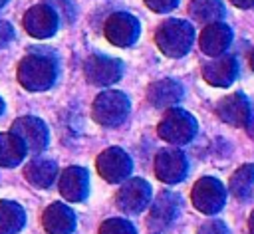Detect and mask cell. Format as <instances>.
Here are the masks:
<instances>
[{"instance_id": "obj_1", "label": "cell", "mask_w": 254, "mask_h": 234, "mask_svg": "<svg viewBox=\"0 0 254 234\" xmlns=\"http://www.w3.org/2000/svg\"><path fill=\"white\" fill-rule=\"evenodd\" d=\"M56 65L50 58L30 54L18 65V79L30 91H42L54 83Z\"/></svg>"}, {"instance_id": "obj_2", "label": "cell", "mask_w": 254, "mask_h": 234, "mask_svg": "<svg viewBox=\"0 0 254 234\" xmlns=\"http://www.w3.org/2000/svg\"><path fill=\"white\" fill-rule=\"evenodd\" d=\"M12 133L18 135L24 141L26 149H30L34 153L42 151L46 147V143H48V131H46L44 123L40 119H36V117H20V119H16L14 125H12Z\"/></svg>"}, {"instance_id": "obj_3", "label": "cell", "mask_w": 254, "mask_h": 234, "mask_svg": "<svg viewBox=\"0 0 254 234\" xmlns=\"http://www.w3.org/2000/svg\"><path fill=\"white\" fill-rule=\"evenodd\" d=\"M58 16L50 6H34L24 16V28L34 38H48L56 32Z\"/></svg>"}, {"instance_id": "obj_4", "label": "cell", "mask_w": 254, "mask_h": 234, "mask_svg": "<svg viewBox=\"0 0 254 234\" xmlns=\"http://www.w3.org/2000/svg\"><path fill=\"white\" fill-rule=\"evenodd\" d=\"M26 145L24 141L10 133H0V167H16L22 163L26 155Z\"/></svg>"}, {"instance_id": "obj_5", "label": "cell", "mask_w": 254, "mask_h": 234, "mask_svg": "<svg viewBox=\"0 0 254 234\" xmlns=\"http://www.w3.org/2000/svg\"><path fill=\"white\" fill-rule=\"evenodd\" d=\"M44 226L50 234H67L73 230V214L64 204H52L44 212Z\"/></svg>"}, {"instance_id": "obj_6", "label": "cell", "mask_w": 254, "mask_h": 234, "mask_svg": "<svg viewBox=\"0 0 254 234\" xmlns=\"http://www.w3.org/2000/svg\"><path fill=\"white\" fill-rule=\"evenodd\" d=\"M26 222V214L20 204L12 200H0V234H16Z\"/></svg>"}, {"instance_id": "obj_7", "label": "cell", "mask_w": 254, "mask_h": 234, "mask_svg": "<svg viewBox=\"0 0 254 234\" xmlns=\"http://www.w3.org/2000/svg\"><path fill=\"white\" fill-rule=\"evenodd\" d=\"M26 178H28L32 184L46 188V186H50V184L54 182V178H56V165H54L52 161H42V159H38V161L30 163V165L26 167Z\"/></svg>"}, {"instance_id": "obj_8", "label": "cell", "mask_w": 254, "mask_h": 234, "mask_svg": "<svg viewBox=\"0 0 254 234\" xmlns=\"http://www.w3.org/2000/svg\"><path fill=\"white\" fill-rule=\"evenodd\" d=\"M83 186H85V175L81 169H67L62 176V182H60V188H62V194L69 200H75V198H81L83 196Z\"/></svg>"}, {"instance_id": "obj_9", "label": "cell", "mask_w": 254, "mask_h": 234, "mask_svg": "<svg viewBox=\"0 0 254 234\" xmlns=\"http://www.w3.org/2000/svg\"><path fill=\"white\" fill-rule=\"evenodd\" d=\"M12 40H14V28L8 22L0 20V48H6Z\"/></svg>"}, {"instance_id": "obj_10", "label": "cell", "mask_w": 254, "mask_h": 234, "mask_svg": "<svg viewBox=\"0 0 254 234\" xmlns=\"http://www.w3.org/2000/svg\"><path fill=\"white\" fill-rule=\"evenodd\" d=\"M4 111V101H2V97H0V113Z\"/></svg>"}, {"instance_id": "obj_11", "label": "cell", "mask_w": 254, "mask_h": 234, "mask_svg": "<svg viewBox=\"0 0 254 234\" xmlns=\"http://www.w3.org/2000/svg\"><path fill=\"white\" fill-rule=\"evenodd\" d=\"M6 2H8V0H0V8H2V6L6 4Z\"/></svg>"}]
</instances>
